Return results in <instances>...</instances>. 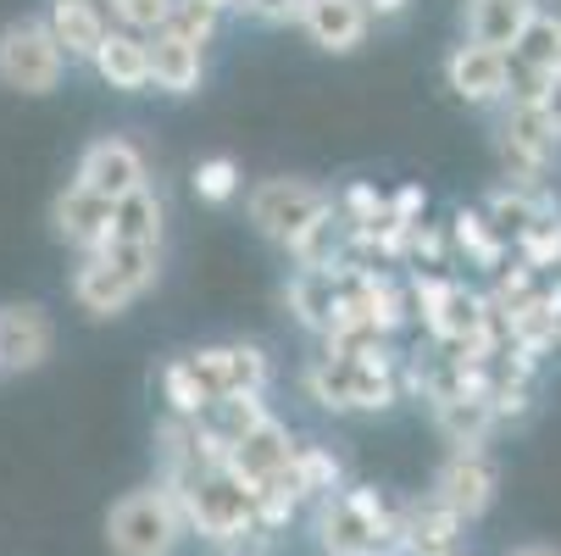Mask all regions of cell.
Listing matches in <instances>:
<instances>
[{
	"mask_svg": "<svg viewBox=\"0 0 561 556\" xmlns=\"http://www.w3.org/2000/svg\"><path fill=\"white\" fill-rule=\"evenodd\" d=\"M306 395L329 412H389L400 401V384H394V356L389 345L373 356H311L300 373Z\"/></svg>",
	"mask_w": 561,
	"mask_h": 556,
	"instance_id": "cell-1",
	"label": "cell"
},
{
	"mask_svg": "<svg viewBox=\"0 0 561 556\" xmlns=\"http://www.w3.org/2000/svg\"><path fill=\"white\" fill-rule=\"evenodd\" d=\"M162 485H173L190 534H201V540H211V545L245 534V529L256 523V490L239 479L228 462H206V467L184 473V479H162Z\"/></svg>",
	"mask_w": 561,
	"mask_h": 556,
	"instance_id": "cell-2",
	"label": "cell"
},
{
	"mask_svg": "<svg viewBox=\"0 0 561 556\" xmlns=\"http://www.w3.org/2000/svg\"><path fill=\"white\" fill-rule=\"evenodd\" d=\"M400 540V512L378 490H334L317 501L323 556H389Z\"/></svg>",
	"mask_w": 561,
	"mask_h": 556,
	"instance_id": "cell-3",
	"label": "cell"
},
{
	"mask_svg": "<svg viewBox=\"0 0 561 556\" xmlns=\"http://www.w3.org/2000/svg\"><path fill=\"white\" fill-rule=\"evenodd\" d=\"M184 534H190V523H184V507H179L173 485L128 490L106 512V545L117 556H173L184 545Z\"/></svg>",
	"mask_w": 561,
	"mask_h": 556,
	"instance_id": "cell-4",
	"label": "cell"
},
{
	"mask_svg": "<svg viewBox=\"0 0 561 556\" xmlns=\"http://www.w3.org/2000/svg\"><path fill=\"white\" fill-rule=\"evenodd\" d=\"M329 212H334V195L323 184H311V179H284L278 173V179H256L245 190V217L256 223L262 240H273L284 251H295Z\"/></svg>",
	"mask_w": 561,
	"mask_h": 556,
	"instance_id": "cell-5",
	"label": "cell"
},
{
	"mask_svg": "<svg viewBox=\"0 0 561 556\" xmlns=\"http://www.w3.org/2000/svg\"><path fill=\"white\" fill-rule=\"evenodd\" d=\"M67 72L61 45L50 39L45 18H18L0 29V84L18 95H50Z\"/></svg>",
	"mask_w": 561,
	"mask_h": 556,
	"instance_id": "cell-6",
	"label": "cell"
},
{
	"mask_svg": "<svg viewBox=\"0 0 561 556\" xmlns=\"http://www.w3.org/2000/svg\"><path fill=\"white\" fill-rule=\"evenodd\" d=\"M495 145H501V168L512 173V184L517 190H539L545 168L556 162V150H561V134H556V123L545 117L539 101H506Z\"/></svg>",
	"mask_w": 561,
	"mask_h": 556,
	"instance_id": "cell-7",
	"label": "cell"
},
{
	"mask_svg": "<svg viewBox=\"0 0 561 556\" xmlns=\"http://www.w3.org/2000/svg\"><path fill=\"white\" fill-rule=\"evenodd\" d=\"M222 462L262 496L267 485H284V473H289V462H295V440H289V429L267 412L262 423H251L245 434L222 451Z\"/></svg>",
	"mask_w": 561,
	"mask_h": 556,
	"instance_id": "cell-8",
	"label": "cell"
},
{
	"mask_svg": "<svg viewBox=\"0 0 561 556\" xmlns=\"http://www.w3.org/2000/svg\"><path fill=\"white\" fill-rule=\"evenodd\" d=\"M495 490H501V473H495L490 451H450V462L439 467V479H434V501L450 507L461 523L484 518Z\"/></svg>",
	"mask_w": 561,
	"mask_h": 556,
	"instance_id": "cell-9",
	"label": "cell"
},
{
	"mask_svg": "<svg viewBox=\"0 0 561 556\" xmlns=\"http://www.w3.org/2000/svg\"><path fill=\"white\" fill-rule=\"evenodd\" d=\"M84 190L106 195V201H123L128 190L150 184V168H145V150L123 134H106L95 145H84V156H78V173H72Z\"/></svg>",
	"mask_w": 561,
	"mask_h": 556,
	"instance_id": "cell-10",
	"label": "cell"
},
{
	"mask_svg": "<svg viewBox=\"0 0 561 556\" xmlns=\"http://www.w3.org/2000/svg\"><path fill=\"white\" fill-rule=\"evenodd\" d=\"M50 228H56L61 246H72L78 257H90V251H101V246L112 240V201L72 179V184L50 201Z\"/></svg>",
	"mask_w": 561,
	"mask_h": 556,
	"instance_id": "cell-11",
	"label": "cell"
},
{
	"mask_svg": "<svg viewBox=\"0 0 561 556\" xmlns=\"http://www.w3.org/2000/svg\"><path fill=\"white\" fill-rule=\"evenodd\" d=\"M445 84H450V95L467 101V106H506V50H490V45L461 39V45L445 56Z\"/></svg>",
	"mask_w": 561,
	"mask_h": 556,
	"instance_id": "cell-12",
	"label": "cell"
},
{
	"mask_svg": "<svg viewBox=\"0 0 561 556\" xmlns=\"http://www.w3.org/2000/svg\"><path fill=\"white\" fill-rule=\"evenodd\" d=\"M56 351V324L39 306H0V373H34Z\"/></svg>",
	"mask_w": 561,
	"mask_h": 556,
	"instance_id": "cell-13",
	"label": "cell"
},
{
	"mask_svg": "<svg viewBox=\"0 0 561 556\" xmlns=\"http://www.w3.org/2000/svg\"><path fill=\"white\" fill-rule=\"evenodd\" d=\"M295 23L306 29V39H311L317 50L351 56V50L367 39L373 12L362 7V0H300V18H295Z\"/></svg>",
	"mask_w": 561,
	"mask_h": 556,
	"instance_id": "cell-14",
	"label": "cell"
},
{
	"mask_svg": "<svg viewBox=\"0 0 561 556\" xmlns=\"http://www.w3.org/2000/svg\"><path fill=\"white\" fill-rule=\"evenodd\" d=\"M145 45H150V90L184 101V95H195L206 84V45H190V39H179L168 29L150 34Z\"/></svg>",
	"mask_w": 561,
	"mask_h": 556,
	"instance_id": "cell-15",
	"label": "cell"
},
{
	"mask_svg": "<svg viewBox=\"0 0 561 556\" xmlns=\"http://www.w3.org/2000/svg\"><path fill=\"white\" fill-rule=\"evenodd\" d=\"M90 67H95V78L106 90H117V95H139V90H150V45H145V34H128V29H106V39H101V50L90 56Z\"/></svg>",
	"mask_w": 561,
	"mask_h": 556,
	"instance_id": "cell-16",
	"label": "cell"
},
{
	"mask_svg": "<svg viewBox=\"0 0 561 556\" xmlns=\"http://www.w3.org/2000/svg\"><path fill=\"white\" fill-rule=\"evenodd\" d=\"M45 29H50V39L61 45V56H67V61H90V56L101 50V39H106L112 18H106L101 0H50Z\"/></svg>",
	"mask_w": 561,
	"mask_h": 556,
	"instance_id": "cell-17",
	"label": "cell"
},
{
	"mask_svg": "<svg viewBox=\"0 0 561 556\" xmlns=\"http://www.w3.org/2000/svg\"><path fill=\"white\" fill-rule=\"evenodd\" d=\"M72 300H78V311H90L95 324H106V317H123L139 295H134V284L101 251H90L84 262L72 268Z\"/></svg>",
	"mask_w": 561,
	"mask_h": 556,
	"instance_id": "cell-18",
	"label": "cell"
},
{
	"mask_svg": "<svg viewBox=\"0 0 561 556\" xmlns=\"http://www.w3.org/2000/svg\"><path fill=\"white\" fill-rule=\"evenodd\" d=\"M284 306L295 311L300 329L329 334L340 311V268H295V279L284 284Z\"/></svg>",
	"mask_w": 561,
	"mask_h": 556,
	"instance_id": "cell-19",
	"label": "cell"
},
{
	"mask_svg": "<svg viewBox=\"0 0 561 556\" xmlns=\"http://www.w3.org/2000/svg\"><path fill=\"white\" fill-rule=\"evenodd\" d=\"M456 534H461V518L428 496V501H412L407 512H400L394 551L400 556H445V551H456Z\"/></svg>",
	"mask_w": 561,
	"mask_h": 556,
	"instance_id": "cell-20",
	"label": "cell"
},
{
	"mask_svg": "<svg viewBox=\"0 0 561 556\" xmlns=\"http://www.w3.org/2000/svg\"><path fill=\"white\" fill-rule=\"evenodd\" d=\"M534 7H539V0H467V12H461L467 39L490 45V50H512L523 23L534 18Z\"/></svg>",
	"mask_w": 561,
	"mask_h": 556,
	"instance_id": "cell-21",
	"label": "cell"
},
{
	"mask_svg": "<svg viewBox=\"0 0 561 556\" xmlns=\"http://www.w3.org/2000/svg\"><path fill=\"white\" fill-rule=\"evenodd\" d=\"M434 423H439V434L456 451H484V440L495 429V412H490L484 395H439V401H434Z\"/></svg>",
	"mask_w": 561,
	"mask_h": 556,
	"instance_id": "cell-22",
	"label": "cell"
},
{
	"mask_svg": "<svg viewBox=\"0 0 561 556\" xmlns=\"http://www.w3.org/2000/svg\"><path fill=\"white\" fill-rule=\"evenodd\" d=\"M162 228H168V206L150 184L128 190L123 201H112V240L128 246H162Z\"/></svg>",
	"mask_w": 561,
	"mask_h": 556,
	"instance_id": "cell-23",
	"label": "cell"
},
{
	"mask_svg": "<svg viewBox=\"0 0 561 556\" xmlns=\"http://www.w3.org/2000/svg\"><path fill=\"white\" fill-rule=\"evenodd\" d=\"M284 485L295 501H323L340 490V462L323 451V445H295V462L284 473Z\"/></svg>",
	"mask_w": 561,
	"mask_h": 556,
	"instance_id": "cell-24",
	"label": "cell"
},
{
	"mask_svg": "<svg viewBox=\"0 0 561 556\" xmlns=\"http://www.w3.org/2000/svg\"><path fill=\"white\" fill-rule=\"evenodd\" d=\"M512 56L517 61H528L534 72H561V12H545V7H534V18L523 23V34H517V45H512Z\"/></svg>",
	"mask_w": 561,
	"mask_h": 556,
	"instance_id": "cell-25",
	"label": "cell"
},
{
	"mask_svg": "<svg viewBox=\"0 0 561 556\" xmlns=\"http://www.w3.org/2000/svg\"><path fill=\"white\" fill-rule=\"evenodd\" d=\"M550 201H539V190H517V184H506V190H495L490 201H484V217H490V228L501 234L506 246H517L523 234H528V223L545 212Z\"/></svg>",
	"mask_w": 561,
	"mask_h": 556,
	"instance_id": "cell-26",
	"label": "cell"
},
{
	"mask_svg": "<svg viewBox=\"0 0 561 556\" xmlns=\"http://www.w3.org/2000/svg\"><path fill=\"white\" fill-rule=\"evenodd\" d=\"M450 234H456V246H461L478 268H501V262H506V251H512V246L501 240V234L490 228V217H484V212H467V206L456 212V228H450Z\"/></svg>",
	"mask_w": 561,
	"mask_h": 556,
	"instance_id": "cell-27",
	"label": "cell"
},
{
	"mask_svg": "<svg viewBox=\"0 0 561 556\" xmlns=\"http://www.w3.org/2000/svg\"><path fill=\"white\" fill-rule=\"evenodd\" d=\"M517 262H528L534 273L561 268V212H556V206H545V212L528 223V234L517 240Z\"/></svg>",
	"mask_w": 561,
	"mask_h": 556,
	"instance_id": "cell-28",
	"label": "cell"
},
{
	"mask_svg": "<svg viewBox=\"0 0 561 556\" xmlns=\"http://www.w3.org/2000/svg\"><path fill=\"white\" fill-rule=\"evenodd\" d=\"M101 257L134 284V295L156 290V279H162V246H128V240H106Z\"/></svg>",
	"mask_w": 561,
	"mask_h": 556,
	"instance_id": "cell-29",
	"label": "cell"
},
{
	"mask_svg": "<svg viewBox=\"0 0 561 556\" xmlns=\"http://www.w3.org/2000/svg\"><path fill=\"white\" fill-rule=\"evenodd\" d=\"M222 373H228V395H262L273 362L262 345H222Z\"/></svg>",
	"mask_w": 561,
	"mask_h": 556,
	"instance_id": "cell-30",
	"label": "cell"
},
{
	"mask_svg": "<svg viewBox=\"0 0 561 556\" xmlns=\"http://www.w3.org/2000/svg\"><path fill=\"white\" fill-rule=\"evenodd\" d=\"M195 195L206 201V206H228L239 190H245V179H239V162L233 156H206V162H195Z\"/></svg>",
	"mask_w": 561,
	"mask_h": 556,
	"instance_id": "cell-31",
	"label": "cell"
},
{
	"mask_svg": "<svg viewBox=\"0 0 561 556\" xmlns=\"http://www.w3.org/2000/svg\"><path fill=\"white\" fill-rule=\"evenodd\" d=\"M162 29L179 34V39H190V45H211V39H217V12L201 7V0H173Z\"/></svg>",
	"mask_w": 561,
	"mask_h": 556,
	"instance_id": "cell-32",
	"label": "cell"
},
{
	"mask_svg": "<svg viewBox=\"0 0 561 556\" xmlns=\"http://www.w3.org/2000/svg\"><path fill=\"white\" fill-rule=\"evenodd\" d=\"M168 7L173 0H112V23L117 29H128V34H162V23H168Z\"/></svg>",
	"mask_w": 561,
	"mask_h": 556,
	"instance_id": "cell-33",
	"label": "cell"
},
{
	"mask_svg": "<svg viewBox=\"0 0 561 556\" xmlns=\"http://www.w3.org/2000/svg\"><path fill=\"white\" fill-rule=\"evenodd\" d=\"M534 290H539V273H534L528 262H517V268H501V284H495V295H490V300H495L501 311H512V306H517V300H528Z\"/></svg>",
	"mask_w": 561,
	"mask_h": 556,
	"instance_id": "cell-34",
	"label": "cell"
},
{
	"mask_svg": "<svg viewBox=\"0 0 561 556\" xmlns=\"http://www.w3.org/2000/svg\"><path fill=\"white\" fill-rule=\"evenodd\" d=\"M233 12H245L251 23H267V29H278V23H295V18H300V0H239Z\"/></svg>",
	"mask_w": 561,
	"mask_h": 556,
	"instance_id": "cell-35",
	"label": "cell"
},
{
	"mask_svg": "<svg viewBox=\"0 0 561 556\" xmlns=\"http://www.w3.org/2000/svg\"><path fill=\"white\" fill-rule=\"evenodd\" d=\"M423 206H428V195H423L417 184H407V190L389 201V217H394V223H423Z\"/></svg>",
	"mask_w": 561,
	"mask_h": 556,
	"instance_id": "cell-36",
	"label": "cell"
},
{
	"mask_svg": "<svg viewBox=\"0 0 561 556\" xmlns=\"http://www.w3.org/2000/svg\"><path fill=\"white\" fill-rule=\"evenodd\" d=\"M539 106H545V117H550L556 134H561V72H550V84H545V101H539Z\"/></svg>",
	"mask_w": 561,
	"mask_h": 556,
	"instance_id": "cell-37",
	"label": "cell"
},
{
	"mask_svg": "<svg viewBox=\"0 0 561 556\" xmlns=\"http://www.w3.org/2000/svg\"><path fill=\"white\" fill-rule=\"evenodd\" d=\"M362 7H367L373 18H400V12L412 7V0H362Z\"/></svg>",
	"mask_w": 561,
	"mask_h": 556,
	"instance_id": "cell-38",
	"label": "cell"
},
{
	"mask_svg": "<svg viewBox=\"0 0 561 556\" xmlns=\"http://www.w3.org/2000/svg\"><path fill=\"white\" fill-rule=\"evenodd\" d=\"M506 556H561L556 545H517V551H506Z\"/></svg>",
	"mask_w": 561,
	"mask_h": 556,
	"instance_id": "cell-39",
	"label": "cell"
},
{
	"mask_svg": "<svg viewBox=\"0 0 561 556\" xmlns=\"http://www.w3.org/2000/svg\"><path fill=\"white\" fill-rule=\"evenodd\" d=\"M201 7H211V12L222 18V12H233V7H239V0H201Z\"/></svg>",
	"mask_w": 561,
	"mask_h": 556,
	"instance_id": "cell-40",
	"label": "cell"
},
{
	"mask_svg": "<svg viewBox=\"0 0 561 556\" xmlns=\"http://www.w3.org/2000/svg\"><path fill=\"white\" fill-rule=\"evenodd\" d=\"M556 345H561V324H556Z\"/></svg>",
	"mask_w": 561,
	"mask_h": 556,
	"instance_id": "cell-41",
	"label": "cell"
},
{
	"mask_svg": "<svg viewBox=\"0 0 561 556\" xmlns=\"http://www.w3.org/2000/svg\"><path fill=\"white\" fill-rule=\"evenodd\" d=\"M556 273H561V268H556Z\"/></svg>",
	"mask_w": 561,
	"mask_h": 556,
	"instance_id": "cell-42",
	"label": "cell"
}]
</instances>
